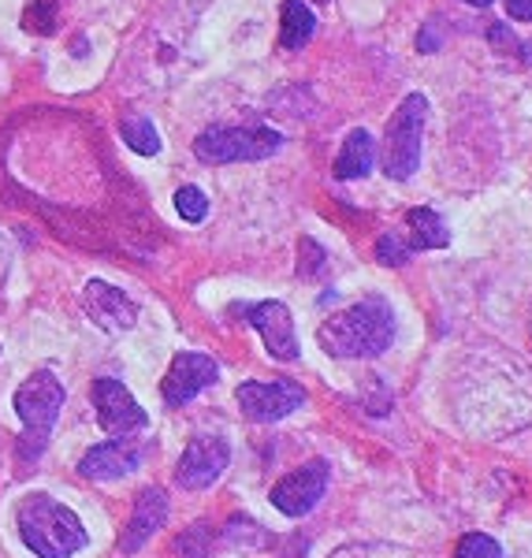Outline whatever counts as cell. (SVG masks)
<instances>
[{
    "label": "cell",
    "instance_id": "11",
    "mask_svg": "<svg viewBox=\"0 0 532 558\" xmlns=\"http://www.w3.org/2000/svg\"><path fill=\"white\" fill-rule=\"evenodd\" d=\"M242 320H250L265 339V350L279 362H294L299 357V339H294V320L283 302H257L242 305Z\"/></svg>",
    "mask_w": 532,
    "mask_h": 558
},
{
    "label": "cell",
    "instance_id": "22",
    "mask_svg": "<svg viewBox=\"0 0 532 558\" xmlns=\"http://www.w3.org/2000/svg\"><path fill=\"white\" fill-rule=\"evenodd\" d=\"M176 551L186 555V558H205V555H209V525H205V521H202V525H194L191 533L176 544Z\"/></svg>",
    "mask_w": 532,
    "mask_h": 558
},
{
    "label": "cell",
    "instance_id": "3",
    "mask_svg": "<svg viewBox=\"0 0 532 558\" xmlns=\"http://www.w3.org/2000/svg\"><path fill=\"white\" fill-rule=\"evenodd\" d=\"M425 120H428L425 94H406L402 105L395 108L391 120H387L380 168L395 183H406V179L421 168V134H425Z\"/></svg>",
    "mask_w": 532,
    "mask_h": 558
},
{
    "label": "cell",
    "instance_id": "25",
    "mask_svg": "<svg viewBox=\"0 0 532 558\" xmlns=\"http://www.w3.org/2000/svg\"><path fill=\"white\" fill-rule=\"evenodd\" d=\"M507 12H510V20L532 23V0H507Z\"/></svg>",
    "mask_w": 532,
    "mask_h": 558
},
{
    "label": "cell",
    "instance_id": "1",
    "mask_svg": "<svg viewBox=\"0 0 532 558\" xmlns=\"http://www.w3.org/2000/svg\"><path fill=\"white\" fill-rule=\"evenodd\" d=\"M317 339L331 357H380L395 339V313L380 299L354 302L324 320Z\"/></svg>",
    "mask_w": 532,
    "mask_h": 558
},
{
    "label": "cell",
    "instance_id": "9",
    "mask_svg": "<svg viewBox=\"0 0 532 558\" xmlns=\"http://www.w3.org/2000/svg\"><path fill=\"white\" fill-rule=\"evenodd\" d=\"M228 462H231V447L223 444L220 436H194L191 444H186L183 458H179L176 481L183 484L186 492H202V488H209L213 481H220Z\"/></svg>",
    "mask_w": 532,
    "mask_h": 558
},
{
    "label": "cell",
    "instance_id": "15",
    "mask_svg": "<svg viewBox=\"0 0 532 558\" xmlns=\"http://www.w3.org/2000/svg\"><path fill=\"white\" fill-rule=\"evenodd\" d=\"M376 165V146H373V134L365 128H354L347 134L339 149V160H336V175L339 179H365L373 172Z\"/></svg>",
    "mask_w": 532,
    "mask_h": 558
},
{
    "label": "cell",
    "instance_id": "13",
    "mask_svg": "<svg viewBox=\"0 0 532 558\" xmlns=\"http://www.w3.org/2000/svg\"><path fill=\"white\" fill-rule=\"evenodd\" d=\"M83 302H86L89 320H94L97 328L112 331V336L134 328V320H138V305H134L120 287L105 283V279H89L86 291H83Z\"/></svg>",
    "mask_w": 532,
    "mask_h": 558
},
{
    "label": "cell",
    "instance_id": "23",
    "mask_svg": "<svg viewBox=\"0 0 532 558\" xmlns=\"http://www.w3.org/2000/svg\"><path fill=\"white\" fill-rule=\"evenodd\" d=\"M331 558H406V555L395 551V547H387V544H347V547H339Z\"/></svg>",
    "mask_w": 532,
    "mask_h": 558
},
{
    "label": "cell",
    "instance_id": "16",
    "mask_svg": "<svg viewBox=\"0 0 532 558\" xmlns=\"http://www.w3.org/2000/svg\"><path fill=\"white\" fill-rule=\"evenodd\" d=\"M406 228H410V250H444L450 246V228L444 223V216L428 205L410 209L406 216Z\"/></svg>",
    "mask_w": 532,
    "mask_h": 558
},
{
    "label": "cell",
    "instance_id": "10",
    "mask_svg": "<svg viewBox=\"0 0 532 558\" xmlns=\"http://www.w3.org/2000/svg\"><path fill=\"white\" fill-rule=\"evenodd\" d=\"M220 380V365L213 362L209 354H176V362L168 365V376L160 384V395H165L168 407H186L194 395H202L205 387H213Z\"/></svg>",
    "mask_w": 532,
    "mask_h": 558
},
{
    "label": "cell",
    "instance_id": "5",
    "mask_svg": "<svg viewBox=\"0 0 532 558\" xmlns=\"http://www.w3.org/2000/svg\"><path fill=\"white\" fill-rule=\"evenodd\" d=\"M283 146L273 128H213L197 134L194 157L202 165H234V160H265Z\"/></svg>",
    "mask_w": 532,
    "mask_h": 558
},
{
    "label": "cell",
    "instance_id": "19",
    "mask_svg": "<svg viewBox=\"0 0 532 558\" xmlns=\"http://www.w3.org/2000/svg\"><path fill=\"white\" fill-rule=\"evenodd\" d=\"M176 209L186 223H202L209 216V197H205L197 186H179L176 191Z\"/></svg>",
    "mask_w": 532,
    "mask_h": 558
},
{
    "label": "cell",
    "instance_id": "20",
    "mask_svg": "<svg viewBox=\"0 0 532 558\" xmlns=\"http://www.w3.org/2000/svg\"><path fill=\"white\" fill-rule=\"evenodd\" d=\"M455 558H503V547L484 533H469V536L458 539Z\"/></svg>",
    "mask_w": 532,
    "mask_h": 558
},
{
    "label": "cell",
    "instance_id": "4",
    "mask_svg": "<svg viewBox=\"0 0 532 558\" xmlns=\"http://www.w3.org/2000/svg\"><path fill=\"white\" fill-rule=\"evenodd\" d=\"M60 410H64V384H60L49 368L26 376V380L20 384V391H15V413H20V421L26 428L23 454L34 451V458H38L45 451V444H49Z\"/></svg>",
    "mask_w": 532,
    "mask_h": 558
},
{
    "label": "cell",
    "instance_id": "7",
    "mask_svg": "<svg viewBox=\"0 0 532 558\" xmlns=\"http://www.w3.org/2000/svg\"><path fill=\"white\" fill-rule=\"evenodd\" d=\"M328 481H331V465L317 458V462L302 465V470H294L291 476H283V481L276 484L273 507L287 518H305L324 499Z\"/></svg>",
    "mask_w": 532,
    "mask_h": 558
},
{
    "label": "cell",
    "instance_id": "24",
    "mask_svg": "<svg viewBox=\"0 0 532 558\" xmlns=\"http://www.w3.org/2000/svg\"><path fill=\"white\" fill-rule=\"evenodd\" d=\"M302 254H305V257H299V272H302V276H313V272H317V268L324 265V250H321L313 239H305V242H302Z\"/></svg>",
    "mask_w": 532,
    "mask_h": 558
},
{
    "label": "cell",
    "instance_id": "14",
    "mask_svg": "<svg viewBox=\"0 0 532 558\" xmlns=\"http://www.w3.org/2000/svg\"><path fill=\"white\" fill-rule=\"evenodd\" d=\"M165 518H168V495L160 488L138 492L134 510H131V521H128V529H123L120 547H123V551H138V547L146 544V539L157 533L160 525H165Z\"/></svg>",
    "mask_w": 532,
    "mask_h": 558
},
{
    "label": "cell",
    "instance_id": "21",
    "mask_svg": "<svg viewBox=\"0 0 532 558\" xmlns=\"http://www.w3.org/2000/svg\"><path fill=\"white\" fill-rule=\"evenodd\" d=\"M376 260L387 265V268H399V265L410 260V246H406L395 231H391V235H380V242H376Z\"/></svg>",
    "mask_w": 532,
    "mask_h": 558
},
{
    "label": "cell",
    "instance_id": "12",
    "mask_svg": "<svg viewBox=\"0 0 532 558\" xmlns=\"http://www.w3.org/2000/svg\"><path fill=\"white\" fill-rule=\"evenodd\" d=\"M142 444L131 436H116L108 439V444H97L94 451L83 454V462H78V473L86 476V481H120V476L134 473L142 465Z\"/></svg>",
    "mask_w": 532,
    "mask_h": 558
},
{
    "label": "cell",
    "instance_id": "2",
    "mask_svg": "<svg viewBox=\"0 0 532 558\" xmlns=\"http://www.w3.org/2000/svg\"><path fill=\"white\" fill-rule=\"evenodd\" d=\"M15 525H20L23 544L38 558H71L86 547V529L75 510L57 502L52 495H26L15 510Z\"/></svg>",
    "mask_w": 532,
    "mask_h": 558
},
{
    "label": "cell",
    "instance_id": "8",
    "mask_svg": "<svg viewBox=\"0 0 532 558\" xmlns=\"http://www.w3.org/2000/svg\"><path fill=\"white\" fill-rule=\"evenodd\" d=\"M234 399H239V410L246 413L250 421L268 425V421H279V417H287V413L299 410L305 402V391L291 380H273V384L250 380V384H239Z\"/></svg>",
    "mask_w": 532,
    "mask_h": 558
},
{
    "label": "cell",
    "instance_id": "18",
    "mask_svg": "<svg viewBox=\"0 0 532 558\" xmlns=\"http://www.w3.org/2000/svg\"><path fill=\"white\" fill-rule=\"evenodd\" d=\"M120 138L138 153V157H157L160 153V134L149 120H123L120 123Z\"/></svg>",
    "mask_w": 532,
    "mask_h": 558
},
{
    "label": "cell",
    "instance_id": "6",
    "mask_svg": "<svg viewBox=\"0 0 532 558\" xmlns=\"http://www.w3.org/2000/svg\"><path fill=\"white\" fill-rule=\"evenodd\" d=\"M89 399H94V410H97V425H101L108 436H131V432L146 428V410L138 407V399L123 387L120 380H94L89 387Z\"/></svg>",
    "mask_w": 532,
    "mask_h": 558
},
{
    "label": "cell",
    "instance_id": "26",
    "mask_svg": "<svg viewBox=\"0 0 532 558\" xmlns=\"http://www.w3.org/2000/svg\"><path fill=\"white\" fill-rule=\"evenodd\" d=\"M462 4H469V8H488V4H495V0H462Z\"/></svg>",
    "mask_w": 532,
    "mask_h": 558
},
{
    "label": "cell",
    "instance_id": "17",
    "mask_svg": "<svg viewBox=\"0 0 532 558\" xmlns=\"http://www.w3.org/2000/svg\"><path fill=\"white\" fill-rule=\"evenodd\" d=\"M317 31V15L305 0H283V23H279V41L283 49H302Z\"/></svg>",
    "mask_w": 532,
    "mask_h": 558
}]
</instances>
